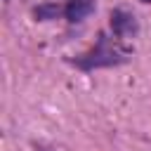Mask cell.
I'll use <instances>...</instances> for the list:
<instances>
[{"instance_id": "2", "label": "cell", "mask_w": 151, "mask_h": 151, "mask_svg": "<svg viewBox=\"0 0 151 151\" xmlns=\"http://www.w3.org/2000/svg\"><path fill=\"white\" fill-rule=\"evenodd\" d=\"M109 26H111V33L113 38L118 40H127V38H134L137 31H139V21L132 12L123 9V7H116L109 17Z\"/></svg>"}, {"instance_id": "5", "label": "cell", "mask_w": 151, "mask_h": 151, "mask_svg": "<svg viewBox=\"0 0 151 151\" xmlns=\"http://www.w3.org/2000/svg\"><path fill=\"white\" fill-rule=\"evenodd\" d=\"M142 2H146V5H151V0H142Z\"/></svg>"}, {"instance_id": "1", "label": "cell", "mask_w": 151, "mask_h": 151, "mask_svg": "<svg viewBox=\"0 0 151 151\" xmlns=\"http://www.w3.org/2000/svg\"><path fill=\"white\" fill-rule=\"evenodd\" d=\"M130 59V50L123 47L118 42V38H111L106 31H101L97 35V42L92 50L78 54L71 59L73 66H78L80 71H97V68H111V66H120Z\"/></svg>"}, {"instance_id": "4", "label": "cell", "mask_w": 151, "mask_h": 151, "mask_svg": "<svg viewBox=\"0 0 151 151\" xmlns=\"http://www.w3.org/2000/svg\"><path fill=\"white\" fill-rule=\"evenodd\" d=\"M59 14H64V7H59L57 2H45L33 9V17L38 21H50V19H57Z\"/></svg>"}, {"instance_id": "3", "label": "cell", "mask_w": 151, "mask_h": 151, "mask_svg": "<svg viewBox=\"0 0 151 151\" xmlns=\"http://www.w3.org/2000/svg\"><path fill=\"white\" fill-rule=\"evenodd\" d=\"M94 12V0H68L64 5V17L68 24H80Z\"/></svg>"}]
</instances>
